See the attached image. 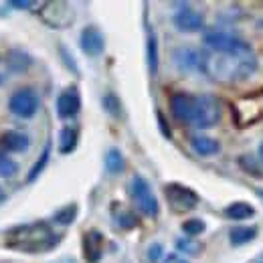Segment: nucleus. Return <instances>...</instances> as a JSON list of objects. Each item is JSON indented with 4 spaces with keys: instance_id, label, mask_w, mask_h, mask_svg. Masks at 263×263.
Instances as JSON below:
<instances>
[{
    "instance_id": "nucleus-1",
    "label": "nucleus",
    "mask_w": 263,
    "mask_h": 263,
    "mask_svg": "<svg viewBox=\"0 0 263 263\" xmlns=\"http://www.w3.org/2000/svg\"><path fill=\"white\" fill-rule=\"evenodd\" d=\"M202 71L213 77L215 81L223 83H235L251 77L257 71V57L253 49L245 43L241 49L233 53H211L204 55Z\"/></svg>"
},
{
    "instance_id": "nucleus-2",
    "label": "nucleus",
    "mask_w": 263,
    "mask_h": 263,
    "mask_svg": "<svg viewBox=\"0 0 263 263\" xmlns=\"http://www.w3.org/2000/svg\"><path fill=\"white\" fill-rule=\"evenodd\" d=\"M59 243H61V235H57L47 221H33V223L16 225L6 231V239H4L6 249L29 253V255L53 251Z\"/></svg>"
},
{
    "instance_id": "nucleus-3",
    "label": "nucleus",
    "mask_w": 263,
    "mask_h": 263,
    "mask_svg": "<svg viewBox=\"0 0 263 263\" xmlns=\"http://www.w3.org/2000/svg\"><path fill=\"white\" fill-rule=\"evenodd\" d=\"M128 193H130L134 206H136L142 215H146V217H150V219H156V217L160 215L158 198L152 193L150 182H148L142 174H134V176H132L130 184H128Z\"/></svg>"
},
{
    "instance_id": "nucleus-4",
    "label": "nucleus",
    "mask_w": 263,
    "mask_h": 263,
    "mask_svg": "<svg viewBox=\"0 0 263 263\" xmlns=\"http://www.w3.org/2000/svg\"><path fill=\"white\" fill-rule=\"evenodd\" d=\"M41 107V98L33 87H21L16 89L10 99H8V109L12 116L21 118V120H31L36 116Z\"/></svg>"
},
{
    "instance_id": "nucleus-5",
    "label": "nucleus",
    "mask_w": 263,
    "mask_h": 263,
    "mask_svg": "<svg viewBox=\"0 0 263 263\" xmlns=\"http://www.w3.org/2000/svg\"><path fill=\"white\" fill-rule=\"evenodd\" d=\"M41 18L45 25H49L51 29H67L73 25L75 21V10L69 2H45L39 10Z\"/></svg>"
},
{
    "instance_id": "nucleus-6",
    "label": "nucleus",
    "mask_w": 263,
    "mask_h": 263,
    "mask_svg": "<svg viewBox=\"0 0 263 263\" xmlns=\"http://www.w3.org/2000/svg\"><path fill=\"white\" fill-rule=\"evenodd\" d=\"M221 120V103L219 99L213 96H197V111H195V120L193 126L197 130H211L219 124Z\"/></svg>"
},
{
    "instance_id": "nucleus-7",
    "label": "nucleus",
    "mask_w": 263,
    "mask_h": 263,
    "mask_svg": "<svg viewBox=\"0 0 263 263\" xmlns=\"http://www.w3.org/2000/svg\"><path fill=\"white\" fill-rule=\"evenodd\" d=\"M164 197L170 204V209H174L176 213H186L198 206V195L191 189L184 186L180 182H168L164 184Z\"/></svg>"
},
{
    "instance_id": "nucleus-8",
    "label": "nucleus",
    "mask_w": 263,
    "mask_h": 263,
    "mask_svg": "<svg viewBox=\"0 0 263 263\" xmlns=\"http://www.w3.org/2000/svg\"><path fill=\"white\" fill-rule=\"evenodd\" d=\"M202 43L213 51V53H233L237 49H241L245 45L243 39L235 36L229 31H223V29H211L206 31L202 36Z\"/></svg>"
},
{
    "instance_id": "nucleus-9",
    "label": "nucleus",
    "mask_w": 263,
    "mask_h": 263,
    "mask_svg": "<svg viewBox=\"0 0 263 263\" xmlns=\"http://www.w3.org/2000/svg\"><path fill=\"white\" fill-rule=\"evenodd\" d=\"M172 25L178 33H186V34H193L198 33L204 29V16L195 10L193 6L189 4H182L174 14H172Z\"/></svg>"
},
{
    "instance_id": "nucleus-10",
    "label": "nucleus",
    "mask_w": 263,
    "mask_h": 263,
    "mask_svg": "<svg viewBox=\"0 0 263 263\" xmlns=\"http://www.w3.org/2000/svg\"><path fill=\"white\" fill-rule=\"evenodd\" d=\"M172 61H174V65H176V69L180 73H195V71H202L204 55L198 49H195V47L184 45V47L174 49Z\"/></svg>"
},
{
    "instance_id": "nucleus-11",
    "label": "nucleus",
    "mask_w": 263,
    "mask_h": 263,
    "mask_svg": "<svg viewBox=\"0 0 263 263\" xmlns=\"http://www.w3.org/2000/svg\"><path fill=\"white\" fill-rule=\"evenodd\" d=\"M55 109L61 120H73L81 111V93H79L77 85H69L59 93Z\"/></svg>"
},
{
    "instance_id": "nucleus-12",
    "label": "nucleus",
    "mask_w": 263,
    "mask_h": 263,
    "mask_svg": "<svg viewBox=\"0 0 263 263\" xmlns=\"http://www.w3.org/2000/svg\"><path fill=\"white\" fill-rule=\"evenodd\" d=\"M170 109H172V116L182 122V124H191L193 126V120H195V111H197V96H191V93H174L170 98Z\"/></svg>"
},
{
    "instance_id": "nucleus-13",
    "label": "nucleus",
    "mask_w": 263,
    "mask_h": 263,
    "mask_svg": "<svg viewBox=\"0 0 263 263\" xmlns=\"http://www.w3.org/2000/svg\"><path fill=\"white\" fill-rule=\"evenodd\" d=\"M79 47L87 57L96 59L105 51V36L96 25H87L79 34Z\"/></svg>"
},
{
    "instance_id": "nucleus-14",
    "label": "nucleus",
    "mask_w": 263,
    "mask_h": 263,
    "mask_svg": "<svg viewBox=\"0 0 263 263\" xmlns=\"http://www.w3.org/2000/svg\"><path fill=\"white\" fill-rule=\"evenodd\" d=\"M103 233L98 229H89L83 233L81 239V249H83V257L87 263H99L103 257Z\"/></svg>"
},
{
    "instance_id": "nucleus-15",
    "label": "nucleus",
    "mask_w": 263,
    "mask_h": 263,
    "mask_svg": "<svg viewBox=\"0 0 263 263\" xmlns=\"http://www.w3.org/2000/svg\"><path fill=\"white\" fill-rule=\"evenodd\" d=\"M0 146L6 150V152H12V154H23L31 148V138L25 134V132L18 130H6L0 136Z\"/></svg>"
},
{
    "instance_id": "nucleus-16",
    "label": "nucleus",
    "mask_w": 263,
    "mask_h": 263,
    "mask_svg": "<svg viewBox=\"0 0 263 263\" xmlns=\"http://www.w3.org/2000/svg\"><path fill=\"white\" fill-rule=\"evenodd\" d=\"M191 148L195 154L202 156V158H209V156H215L221 152V144L215 138L204 136V134H197L191 138Z\"/></svg>"
},
{
    "instance_id": "nucleus-17",
    "label": "nucleus",
    "mask_w": 263,
    "mask_h": 263,
    "mask_svg": "<svg viewBox=\"0 0 263 263\" xmlns=\"http://www.w3.org/2000/svg\"><path fill=\"white\" fill-rule=\"evenodd\" d=\"M33 65V57L23 49H10L6 53V69L10 73H25Z\"/></svg>"
},
{
    "instance_id": "nucleus-18",
    "label": "nucleus",
    "mask_w": 263,
    "mask_h": 263,
    "mask_svg": "<svg viewBox=\"0 0 263 263\" xmlns=\"http://www.w3.org/2000/svg\"><path fill=\"white\" fill-rule=\"evenodd\" d=\"M225 217L231 221H247V219H253L255 217V206L249 204L247 200H235L225 206Z\"/></svg>"
},
{
    "instance_id": "nucleus-19",
    "label": "nucleus",
    "mask_w": 263,
    "mask_h": 263,
    "mask_svg": "<svg viewBox=\"0 0 263 263\" xmlns=\"http://www.w3.org/2000/svg\"><path fill=\"white\" fill-rule=\"evenodd\" d=\"M103 166H105V172L109 176H118L126 170V158L124 154L120 152V148H109L103 156Z\"/></svg>"
},
{
    "instance_id": "nucleus-20",
    "label": "nucleus",
    "mask_w": 263,
    "mask_h": 263,
    "mask_svg": "<svg viewBox=\"0 0 263 263\" xmlns=\"http://www.w3.org/2000/svg\"><path fill=\"white\" fill-rule=\"evenodd\" d=\"M257 237V227L253 225H237L229 231V243L233 247H243L247 243H251Z\"/></svg>"
},
{
    "instance_id": "nucleus-21",
    "label": "nucleus",
    "mask_w": 263,
    "mask_h": 263,
    "mask_svg": "<svg viewBox=\"0 0 263 263\" xmlns=\"http://www.w3.org/2000/svg\"><path fill=\"white\" fill-rule=\"evenodd\" d=\"M77 142H79V132L75 130L73 126H63V128L59 130V144H57L59 154L67 156V154L75 152Z\"/></svg>"
},
{
    "instance_id": "nucleus-22",
    "label": "nucleus",
    "mask_w": 263,
    "mask_h": 263,
    "mask_svg": "<svg viewBox=\"0 0 263 263\" xmlns=\"http://www.w3.org/2000/svg\"><path fill=\"white\" fill-rule=\"evenodd\" d=\"M146 63H148L150 75L156 77V73H158V39L152 31H148V36H146Z\"/></svg>"
},
{
    "instance_id": "nucleus-23",
    "label": "nucleus",
    "mask_w": 263,
    "mask_h": 263,
    "mask_svg": "<svg viewBox=\"0 0 263 263\" xmlns=\"http://www.w3.org/2000/svg\"><path fill=\"white\" fill-rule=\"evenodd\" d=\"M120 202H114V206H111V213H114V219H116V223H118V227L124 231H130L134 227H138V217L128 211V209H124V206H118Z\"/></svg>"
},
{
    "instance_id": "nucleus-24",
    "label": "nucleus",
    "mask_w": 263,
    "mask_h": 263,
    "mask_svg": "<svg viewBox=\"0 0 263 263\" xmlns=\"http://www.w3.org/2000/svg\"><path fill=\"white\" fill-rule=\"evenodd\" d=\"M77 213H79V206H77V202H69L65 206H61L59 211H55V215H53V223L55 225H71L75 219H77Z\"/></svg>"
},
{
    "instance_id": "nucleus-25",
    "label": "nucleus",
    "mask_w": 263,
    "mask_h": 263,
    "mask_svg": "<svg viewBox=\"0 0 263 263\" xmlns=\"http://www.w3.org/2000/svg\"><path fill=\"white\" fill-rule=\"evenodd\" d=\"M49 158H51V142H47V146H45V150L41 152V156H39V160L33 164V168L29 170V174H27V182H34L41 174H43V170L47 168L49 164Z\"/></svg>"
},
{
    "instance_id": "nucleus-26",
    "label": "nucleus",
    "mask_w": 263,
    "mask_h": 263,
    "mask_svg": "<svg viewBox=\"0 0 263 263\" xmlns=\"http://www.w3.org/2000/svg\"><path fill=\"white\" fill-rule=\"evenodd\" d=\"M202 249H204L202 243L197 241V239H193V237H180V239L176 241V251H178V253H184V255H191V257L200 255Z\"/></svg>"
},
{
    "instance_id": "nucleus-27",
    "label": "nucleus",
    "mask_w": 263,
    "mask_h": 263,
    "mask_svg": "<svg viewBox=\"0 0 263 263\" xmlns=\"http://www.w3.org/2000/svg\"><path fill=\"white\" fill-rule=\"evenodd\" d=\"M101 105H103V109H105L111 118H120V116H122V101H120V98H118L114 91H107V93L101 98Z\"/></svg>"
},
{
    "instance_id": "nucleus-28",
    "label": "nucleus",
    "mask_w": 263,
    "mask_h": 263,
    "mask_svg": "<svg viewBox=\"0 0 263 263\" xmlns=\"http://www.w3.org/2000/svg\"><path fill=\"white\" fill-rule=\"evenodd\" d=\"M180 229H182V233H184L186 237L197 239L198 235H202V233H204L206 225H204V221H202V219H189V221H184V223L180 225Z\"/></svg>"
},
{
    "instance_id": "nucleus-29",
    "label": "nucleus",
    "mask_w": 263,
    "mask_h": 263,
    "mask_svg": "<svg viewBox=\"0 0 263 263\" xmlns=\"http://www.w3.org/2000/svg\"><path fill=\"white\" fill-rule=\"evenodd\" d=\"M16 172H18V164L10 156H6V152H0V176L12 178V176H16Z\"/></svg>"
},
{
    "instance_id": "nucleus-30",
    "label": "nucleus",
    "mask_w": 263,
    "mask_h": 263,
    "mask_svg": "<svg viewBox=\"0 0 263 263\" xmlns=\"http://www.w3.org/2000/svg\"><path fill=\"white\" fill-rule=\"evenodd\" d=\"M148 261L150 263L164 261V247H162V243H152L148 247Z\"/></svg>"
},
{
    "instance_id": "nucleus-31",
    "label": "nucleus",
    "mask_w": 263,
    "mask_h": 263,
    "mask_svg": "<svg viewBox=\"0 0 263 263\" xmlns=\"http://www.w3.org/2000/svg\"><path fill=\"white\" fill-rule=\"evenodd\" d=\"M59 53H61V59H63V63H65L67 69H69V71H73V73L77 75V73H79V67H77L75 59H73V55L69 53V49H67L65 45H61V47H59Z\"/></svg>"
},
{
    "instance_id": "nucleus-32",
    "label": "nucleus",
    "mask_w": 263,
    "mask_h": 263,
    "mask_svg": "<svg viewBox=\"0 0 263 263\" xmlns=\"http://www.w3.org/2000/svg\"><path fill=\"white\" fill-rule=\"evenodd\" d=\"M156 118H158V128L162 132V136H164V138H172V130H170V126H168V122H166L164 114H162V111H156Z\"/></svg>"
},
{
    "instance_id": "nucleus-33",
    "label": "nucleus",
    "mask_w": 263,
    "mask_h": 263,
    "mask_svg": "<svg viewBox=\"0 0 263 263\" xmlns=\"http://www.w3.org/2000/svg\"><path fill=\"white\" fill-rule=\"evenodd\" d=\"M12 8H23V10H29V8H33L34 2H31V0H10L8 2Z\"/></svg>"
},
{
    "instance_id": "nucleus-34",
    "label": "nucleus",
    "mask_w": 263,
    "mask_h": 263,
    "mask_svg": "<svg viewBox=\"0 0 263 263\" xmlns=\"http://www.w3.org/2000/svg\"><path fill=\"white\" fill-rule=\"evenodd\" d=\"M162 263H189L180 253H168Z\"/></svg>"
},
{
    "instance_id": "nucleus-35",
    "label": "nucleus",
    "mask_w": 263,
    "mask_h": 263,
    "mask_svg": "<svg viewBox=\"0 0 263 263\" xmlns=\"http://www.w3.org/2000/svg\"><path fill=\"white\" fill-rule=\"evenodd\" d=\"M51 263H77L71 255H63V257H59V259H55V261H51Z\"/></svg>"
},
{
    "instance_id": "nucleus-36",
    "label": "nucleus",
    "mask_w": 263,
    "mask_h": 263,
    "mask_svg": "<svg viewBox=\"0 0 263 263\" xmlns=\"http://www.w3.org/2000/svg\"><path fill=\"white\" fill-rule=\"evenodd\" d=\"M4 200H6V193H4V191H2V186H0V204H2Z\"/></svg>"
},
{
    "instance_id": "nucleus-37",
    "label": "nucleus",
    "mask_w": 263,
    "mask_h": 263,
    "mask_svg": "<svg viewBox=\"0 0 263 263\" xmlns=\"http://www.w3.org/2000/svg\"><path fill=\"white\" fill-rule=\"evenodd\" d=\"M257 156H259V162L263 164V142H261V146H259V152H257Z\"/></svg>"
},
{
    "instance_id": "nucleus-38",
    "label": "nucleus",
    "mask_w": 263,
    "mask_h": 263,
    "mask_svg": "<svg viewBox=\"0 0 263 263\" xmlns=\"http://www.w3.org/2000/svg\"><path fill=\"white\" fill-rule=\"evenodd\" d=\"M253 263H263V251L255 257V259H253Z\"/></svg>"
},
{
    "instance_id": "nucleus-39",
    "label": "nucleus",
    "mask_w": 263,
    "mask_h": 263,
    "mask_svg": "<svg viewBox=\"0 0 263 263\" xmlns=\"http://www.w3.org/2000/svg\"><path fill=\"white\" fill-rule=\"evenodd\" d=\"M257 29H263V18H259V21H257Z\"/></svg>"
},
{
    "instance_id": "nucleus-40",
    "label": "nucleus",
    "mask_w": 263,
    "mask_h": 263,
    "mask_svg": "<svg viewBox=\"0 0 263 263\" xmlns=\"http://www.w3.org/2000/svg\"><path fill=\"white\" fill-rule=\"evenodd\" d=\"M259 197H261V200H263V193H259Z\"/></svg>"
},
{
    "instance_id": "nucleus-41",
    "label": "nucleus",
    "mask_w": 263,
    "mask_h": 263,
    "mask_svg": "<svg viewBox=\"0 0 263 263\" xmlns=\"http://www.w3.org/2000/svg\"><path fill=\"white\" fill-rule=\"evenodd\" d=\"M0 83H2V75H0Z\"/></svg>"
}]
</instances>
